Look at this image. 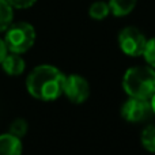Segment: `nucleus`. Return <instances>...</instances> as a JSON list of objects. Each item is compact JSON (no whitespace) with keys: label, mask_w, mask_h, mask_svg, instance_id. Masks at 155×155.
<instances>
[{"label":"nucleus","mask_w":155,"mask_h":155,"mask_svg":"<svg viewBox=\"0 0 155 155\" xmlns=\"http://www.w3.org/2000/svg\"><path fill=\"white\" fill-rule=\"evenodd\" d=\"M65 75L53 65H38L29 74L26 88L30 95L41 101H53L64 94Z\"/></svg>","instance_id":"nucleus-1"},{"label":"nucleus","mask_w":155,"mask_h":155,"mask_svg":"<svg viewBox=\"0 0 155 155\" xmlns=\"http://www.w3.org/2000/svg\"><path fill=\"white\" fill-rule=\"evenodd\" d=\"M12 8H19V10H25V8H30L35 4L37 0H7Z\"/></svg>","instance_id":"nucleus-15"},{"label":"nucleus","mask_w":155,"mask_h":155,"mask_svg":"<svg viewBox=\"0 0 155 155\" xmlns=\"http://www.w3.org/2000/svg\"><path fill=\"white\" fill-rule=\"evenodd\" d=\"M88 14H90V16L93 19H95V21H102V19H105L110 14L109 3H105V2L93 3V4L90 5Z\"/></svg>","instance_id":"nucleus-11"},{"label":"nucleus","mask_w":155,"mask_h":155,"mask_svg":"<svg viewBox=\"0 0 155 155\" xmlns=\"http://www.w3.org/2000/svg\"><path fill=\"white\" fill-rule=\"evenodd\" d=\"M64 94L74 104H82L90 95L88 82L80 75H68L64 82Z\"/></svg>","instance_id":"nucleus-6"},{"label":"nucleus","mask_w":155,"mask_h":155,"mask_svg":"<svg viewBox=\"0 0 155 155\" xmlns=\"http://www.w3.org/2000/svg\"><path fill=\"white\" fill-rule=\"evenodd\" d=\"M140 142L147 151L155 153V125H148L143 129Z\"/></svg>","instance_id":"nucleus-12"},{"label":"nucleus","mask_w":155,"mask_h":155,"mask_svg":"<svg viewBox=\"0 0 155 155\" xmlns=\"http://www.w3.org/2000/svg\"><path fill=\"white\" fill-rule=\"evenodd\" d=\"M154 113L150 99H140L129 97L121 106V116L128 123H142Z\"/></svg>","instance_id":"nucleus-5"},{"label":"nucleus","mask_w":155,"mask_h":155,"mask_svg":"<svg viewBox=\"0 0 155 155\" xmlns=\"http://www.w3.org/2000/svg\"><path fill=\"white\" fill-rule=\"evenodd\" d=\"M35 41V30L27 22H18L12 23L5 30L4 42L8 51L12 53L22 54L27 52Z\"/></svg>","instance_id":"nucleus-3"},{"label":"nucleus","mask_w":155,"mask_h":155,"mask_svg":"<svg viewBox=\"0 0 155 155\" xmlns=\"http://www.w3.org/2000/svg\"><path fill=\"white\" fill-rule=\"evenodd\" d=\"M147 41L142 31L136 27H125L118 34V45L125 54L132 57L143 56L147 46Z\"/></svg>","instance_id":"nucleus-4"},{"label":"nucleus","mask_w":155,"mask_h":155,"mask_svg":"<svg viewBox=\"0 0 155 155\" xmlns=\"http://www.w3.org/2000/svg\"><path fill=\"white\" fill-rule=\"evenodd\" d=\"M2 67L7 75L18 76L25 71L26 64H25V60L21 57V54L11 52V53H7V56L2 61Z\"/></svg>","instance_id":"nucleus-7"},{"label":"nucleus","mask_w":155,"mask_h":155,"mask_svg":"<svg viewBox=\"0 0 155 155\" xmlns=\"http://www.w3.org/2000/svg\"><path fill=\"white\" fill-rule=\"evenodd\" d=\"M7 53H8L7 45H5L4 40H2V38H0V64H2V61L4 60V57L7 56Z\"/></svg>","instance_id":"nucleus-16"},{"label":"nucleus","mask_w":155,"mask_h":155,"mask_svg":"<svg viewBox=\"0 0 155 155\" xmlns=\"http://www.w3.org/2000/svg\"><path fill=\"white\" fill-rule=\"evenodd\" d=\"M143 57L146 59L147 64L155 70V37L147 41V46L143 53Z\"/></svg>","instance_id":"nucleus-14"},{"label":"nucleus","mask_w":155,"mask_h":155,"mask_svg":"<svg viewBox=\"0 0 155 155\" xmlns=\"http://www.w3.org/2000/svg\"><path fill=\"white\" fill-rule=\"evenodd\" d=\"M12 5L7 0H0V33L5 31L12 25Z\"/></svg>","instance_id":"nucleus-10"},{"label":"nucleus","mask_w":155,"mask_h":155,"mask_svg":"<svg viewBox=\"0 0 155 155\" xmlns=\"http://www.w3.org/2000/svg\"><path fill=\"white\" fill-rule=\"evenodd\" d=\"M151 101V106H153V110H154V114H155V94L153 95V98L150 99Z\"/></svg>","instance_id":"nucleus-17"},{"label":"nucleus","mask_w":155,"mask_h":155,"mask_svg":"<svg viewBox=\"0 0 155 155\" xmlns=\"http://www.w3.org/2000/svg\"><path fill=\"white\" fill-rule=\"evenodd\" d=\"M123 88L129 97L151 99L155 94V70L153 67H132L123 78Z\"/></svg>","instance_id":"nucleus-2"},{"label":"nucleus","mask_w":155,"mask_h":155,"mask_svg":"<svg viewBox=\"0 0 155 155\" xmlns=\"http://www.w3.org/2000/svg\"><path fill=\"white\" fill-rule=\"evenodd\" d=\"M137 0H109L110 12L114 16H125L134 11Z\"/></svg>","instance_id":"nucleus-9"},{"label":"nucleus","mask_w":155,"mask_h":155,"mask_svg":"<svg viewBox=\"0 0 155 155\" xmlns=\"http://www.w3.org/2000/svg\"><path fill=\"white\" fill-rule=\"evenodd\" d=\"M0 155H22V142L12 134L0 135Z\"/></svg>","instance_id":"nucleus-8"},{"label":"nucleus","mask_w":155,"mask_h":155,"mask_svg":"<svg viewBox=\"0 0 155 155\" xmlns=\"http://www.w3.org/2000/svg\"><path fill=\"white\" fill-rule=\"evenodd\" d=\"M8 132L12 134L14 136L22 139V137L27 134V123H26V120H23V118H16V120H14L12 123L10 124Z\"/></svg>","instance_id":"nucleus-13"}]
</instances>
